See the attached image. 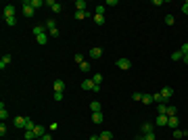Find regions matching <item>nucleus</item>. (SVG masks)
I'll return each instance as SVG.
<instances>
[{
	"label": "nucleus",
	"instance_id": "nucleus-42",
	"mask_svg": "<svg viewBox=\"0 0 188 140\" xmlns=\"http://www.w3.org/2000/svg\"><path fill=\"white\" fill-rule=\"evenodd\" d=\"M180 52H182V55H184V56L188 55V42H186V44H182V48H180Z\"/></svg>",
	"mask_w": 188,
	"mask_h": 140
},
{
	"label": "nucleus",
	"instance_id": "nucleus-35",
	"mask_svg": "<svg viewBox=\"0 0 188 140\" xmlns=\"http://www.w3.org/2000/svg\"><path fill=\"white\" fill-rule=\"evenodd\" d=\"M157 111H159V115H167V105H159Z\"/></svg>",
	"mask_w": 188,
	"mask_h": 140
},
{
	"label": "nucleus",
	"instance_id": "nucleus-38",
	"mask_svg": "<svg viewBox=\"0 0 188 140\" xmlns=\"http://www.w3.org/2000/svg\"><path fill=\"white\" fill-rule=\"evenodd\" d=\"M165 23H167V25H174V23H176L174 15H167V17H165Z\"/></svg>",
	"mask_w": 188,
	"mask_h": 140
},
{
	"label": "nucleus",
	"instance_id": "nucleus-34",
	"mask_svg": "<svg viewBox=\"0 0 188 140\" xmlns=\"http://www.w3.org/2000/svg\"><path fill=\"white\" fill-rule=\"evenodd\" d=\"M92 82L100 86V82H103V75H100V73H94V77H92Z\"/></svg>",
	"mask_w": 188,
	"mask_h": 140
},
{
	"label": "nucleus",
	"instance_id": "nucleus-18",
	"mask_svg": "<svg viewBox=\"0 0 188 140\" xmlns=\"http://www.w3.org/2000/svg\"><path fill=\"white\" fill-rule=\"evenodd\" d=\"M88 17H90L88 11H75V19H80V21H82V19H88Z\"/></svg>",
	"mask_w": 188,
	"mask_h": 140
},
{
	"label": "nucleus",
	"instance_id": "nucleus-47",
	"mask_svg": "<svg viewBox=\"0 0 188 140\" xmlns=\"http://www.w3.org/2000/svg\"><path fill=\"white\" fill-rule=\"evenodd\" d=\"M56 128H59V123H50L48 130H50V132H56Z\"/></svg>",
	"mask_w": 188,
	"mask_h": 140
},
{
	"label": "nucleus",
	"instance_id": "nucleus-50",
	"mask_svg": "<svg viewBox=\"0 0 188 140\" xmlns=\"http://www.w3.org/2000/svg\"><path fill=\"white\" fill-rule=\"evenodd\" d=\"M182 61H184V63H186V65H188V55H186V56H184V59H182Z\"/></svg>",
	"mask_w": 188,
	"mask_h": 140
},
{
	"label": "nucleus",
	"instance_id": "nucleus-11",
	"mask_svg": "<svg viewBox=\"0 0 188 140\" xmlns=\"http://www.w3.org/2000/svg\"><path fill=\"white\" fill-rule=\"evenodd\" d=\"M48 29H46V25H36L34 27V36L38 38V36H42V34H46Z\"/></svg>",
	"mask_w": 188,
	"mask_h": 140
},
{
	"label": "nucleus",
	"instance_id": "nucleus-2",
	"mask_svg": "<svg viewBox=\"0 0 188 140\" xmlns=\"http://www.w3.org/2000/svg\"><path fill=\"white\" fill-rule=\"evenodd\" d=\"M82 88H84V90H92V92H100V86L94 84L92 80H84V82H82Z\"/></svg>",
	"mask_w": 188,
	"mask_h": 140
},
{
	"label": "nucleus",
	"instance_id": "nucleus-29",
	"mask_svg": "<svg viewBox=\"0 0 188 140\" xmlns=\"http://www.w3.org/2000/svg\"><path fill=\"white\" fill-rule=\"evenodd\" d=\"M44 25H46V29H48V31H52V29H56V27H55V19H48V21L44 23Z\"/></svg>",
	"mask_w": 188,
	"mask_h": 140
},
{
	"label": "nucleus",
	"instance_id": "nucleus-1",
	"mask_svg": "<svg viewBox=\"0 0 188 140\" xmlns=\"http://www.w3.org/2000/svg\"><path fill=\"white\" fill-rule=\"evenodd\" d=\"M21 13H23V17H34V13H36V8L31 7V0H25L23 4H21Z\"/></svg>",
	"mask_w": 188,
	"mask_h": 140
},
{
	"label": "nucleus",
	"instance_id": "nucleus-14",
	"mask_svg": "<svg viewBox=\"0 0 188 140\" xmlns=\"http://www.w3.org/2000/svg\"><path fill=\"white\" fill-rule=\"evenodd\" d=\"M11 65V55H4L2 59H0V69H4V67H8Z\"/></svg>",
	"mask_w": 188,
	"mask_h": 140
},
{
	"label": "nucleus",
	"instance_id": "nucleus-13",
	"mask_svg": "<svg viewBox=\"0 0 188 140\" xmlns=\"http://www.w3.org/2000/svg\"><path fill=\"white\" fill-rule=\"evenodd\" d=\"M4 17H15V7L13 4H4Z\"/></svg>",
	"mask_w": 188,
	"mask_h": 140
},
{
	"label": "nucleus",
	"instance_id": "nucleus-21",
	"mask_svg": "<svg viewBox=\"0 0 188 140\" xmlns=\"http://www.w3.org/2000/svg\"><path fill=\"white\" fill-rule=\"evenodd\" d=\"M88 4H86V0H77L75 2V11H86Z\"/></svg>",
	"mask_w": 188,
	"mask_h": 140
},
{
	"label": "nucleus",
	"instance_id": "nucleus-10",
	"mask_svg": "<svg viewBox=\"0 0 188 140\" xmlns=\"http://www.w3.org/2000/svg\"><path fill=\"white\" fill-rule=\"evenodd\" d=\"M151 132H153V123H148V121H146V123L140 126V134H151Z\"/></svg>",
	"mask_w": 188,
	"mask_h": 140
},
{
	"label": "nucleus",
	"instance_id": "nucleus-45",
	"mask_svg": "<svg viewBox=\"0 0 188 140\" xmlns=\"http://www.w3.org/2000/svg\"><path fill=\"white\" fill-rule=\"evenodd\" d=\"M182 13H184V15H188V0L184 2V4H182Z\"/></svg>",
	"mask_w": 188,
	"mask_h": 140
},
{
	"label": "nucleus",
	"instance_id": "nucleus-46",
	"mask_svg": "<svg viewBox=\"0 0 188 140\" xmlns=\"http://www.w3.org/2000/svg\"><path fill=\"white\" fill-rule=\"evenodd\" d=\"M0 136H7V126H4V123L0 126Z\"/></svg>",
	"mask_w": 188,
	"mask_h": 140
},
{
	"label": "nucleus",
	"instance_id": "nucleus-4",
	"mask_svg": "<svg viewBox=\"0 0 188 140\" xmlns=\"http://www.w3.org/2000/svg\"><path fill=\"white\" fill-rule=\"evenodd\" d=\"M171 94H174V90H171L169 86H165V88H161V96H163V100H165V103H169V98H171Z\"/></svg>",
	"mask_w": 188,
	"mask_h": 140
},
{
	"label": "nucleus",
	"instance_id": "nucleus-49",
	"mask_svg": "<svg viewBox=\"0 0 188 140\" xmlns=\"http://www.w3.org/2000/svg\"><path fill=\"white\" fill-rule=\"evenodd\" d=\"M90 140H100V136H90Z\"/></svg>",
	"mask_w": 188,
	"mask_h": 140
},
{
	"label": "nucleus",
	"instance_id": "nucleus-23",
	"mask_svg": "<svg viewBox=\"0 0 188 140\" xmlns=\"http://www.w3.org/2000/svg\"><path fill=\"white\" fill-rule=\"evenodd\" d=\"M0 119H2V121H7L8 119V111L4 109V105H0Z\"/></svg>",
	"mask_w": 188,
	"mask_h": 140
},
{
	"label": "nucleus",
	"instance_id": "nucleus-32",
	"mask_svg": "<svg viewBox=\"0 0 188 140\" xmlns=\"http://www.w3.org/2000/svg\"><path fill=\"white\" fill-rule=\"evenodd\" d=\"M94 23H96V25H103L104 17H103V15H94Z\"/></svg>",
	"mask_w": 188,
	"mask_h": 140
},
{
	"label": "nucleus",
	"instance_id": "nucleus-30",
	"mask_svg": "<svg viewBox=\"0 0 188 140\" xmlns=\"http://www.w3.org/2000/svg\"><path fill=\"white\" fill-rule=\"evenodd\" d=\"M36 126H38V123H36L34 119H31V117H27V126H25V130H34Z\"/></svg>",
	"mask_w": 188,
	"mask_h": 140
},
{
	"label": "nucleus",
	"instance_id": "nucleus-28",
	"mask_svg": "<svg viewBox=\"0 0 188 140\" xmlns=\"http://www.w3.org/2000/svg\"><path fill=\"white\" fill-rule=\"evenodd\" d=\"M111 138H113V134L109 132V130H104V132L100 134V140H111Z\"/></svg>",
	"mask_w": 188,
	"mask_h": 140
},
{
	"label": "nucleus",
	"instance_id": "nucleus-37",
	"mask_svg": "<svg viewBox=\"0 0 188 140\" xmlns=\"http://www.w3.org/2000/svg\"><path fill=\"white\" fill-rule=\"evenodd\" d=\"M182 136H188V134L182 132V130H174V138H182Z\"/></svg>",
	"mask_w": 188,
	"mask_h": 140
},
{
	"label": "nucleus",
	"instance_id": "nucleus-41",
	"mask_svg": "<svg viewBox=\"0 0 188 140\" xmlns=\"http://www.w3.org/2000/svg\"><path fill=\"white\" fill-rule=\"evenodd\" d=\"M94 15H103L104 17V7H96L94 8Z\"/></svg>",
	"mask_w": 188,
	"mask_h": 140
},
{
	"label": "nucleus",
	"instance_id": "nucleus-26",
	"mask_svg": "<svg viewBox=\"0 0 188 140\" xmlns=\"http://www.w3.org/2000/svg\"><path fill=\"white\" fill-rule=\"evenodd\" d=\"M174 115H178V109H176V107H169V105H167V117H174Z\"/></svg>",
	"mask_w": 188,
	"mask_h": 140
},
{
	"label": "nucleus",
	"instance_id": "nucleus-3",
	"mask_svg": "<svg viewBox=\"0 0 188 140\" xmlns=\"http://www.w3.org/2000/svg\"><path fill=\"white\" fill-rule=\"evenodd\" d=\"M119 67V69H130V67H132V61H130V59H125V56H121V59H117V63H115Z\"/></svg>",
	"mask_w": 188,
	"mask_h": 140
},
{
	"label": "nucleus",
	"instance_id": "nucleus-15",
	"mask_svg": "<svg viewBox=\"0 0 188 140\" xmlns=\"http://www.w3.org/2000/svg\"><path fill=\"white\" fill-rule=\"evenodd\" d=\"M100 107H103V105H100L98 100H92V103H90V111L92 113H100Z\"/></svg>",
	"mask_w": 188,
	"mask_h": 140
},
{
	"label": "nucleus",
	"instance_id": "nucleus-40",
	"mask_svg": "<svg viewBox=\"0 0 188 140\" xmlns=\"http://www.w3.org/2000/svg\"><path fill=\"white\" fill-rule=\"evenodd\" d=\"M80 69H82V71H90V63H88V61H84V63L80 65Z\"/></svg>",
	"mask_w": 188,
	"mask_h": 140
},
{
	"label": "nucleus",
	"instance_id": "nucleus-24",
	"mask_svg": "<svg viewBox=\"0 0 188 140\" xmlns=\"http://www.w3.org/2000/svg\"><path fill=\"white\" fill-rule=\"evenodd\" d=\"M25 140H36V134H34V130H25Z\"/></svg>",
	"mask_w": 188,
	"mask_h": 140
},
{
	"label": "nucleus",
	"instance_id": "nucleus-16",
	"mask_svg": "<svg viewBox=\"0 0 188 140\" xmlns=\"http://www.w3.org/2000/svg\"><path fill=\"white\" fill-rule=\"evenodd\" d=\"M65 90V82L63 80H55V92H63Z\"/></svg>",
	"mask_w": 188,
	"mask_h": 140
},
{
	"label": "nucleus",
	"instance_id": "nucleus-9",
	"mask_svg": "<svg viewBox=\"0 0 188 140\" xmlns=\"http://www.w3.org/2000/svg\"><path fill=\"white\" fill-rule=\"evenodd\" d=\"M167 121H169V117H167V115H157L155 126H167Z\"/></svg>",
	"mask_w": 188,
	"mask_h": 140
},
{
	"label": "nucleus",
	"instance_id": "nucleus-43",
	"mask_svg": "<svg viewBox=\"0 0 188 140\" xmlns=\"http://www.w3.org/2000/svg\"><path fill=\"white\" fill-rule=\"evenodd\" d=\"M50 38H59V29H52V31H48Z\"/></svg>",
	"mask_w": 188,
	"mask_h": 140
},
{
	"label": "nucleus",
	"instance_id": "nucleus-19",
	"mask_svg": "<svg viewBox=\"0 0 188 140\" xmlns=\"http://www.w3.org/2000/svg\"><path fill=\"white\" fill-rule=\"evenodd\" d=\"M153 103H159V105H167L165 100H163V96H161V92H155V94H153Z\"/></svg>",
	"mask_w": 188,
	"mask_h": 140
},
{
	"label": "nucleus",
	"instance_id": "nucleus-36",
	"mask_svg": "<svg viewBox=\"0 0 188 140\" xmlns=\"http://www.w3.org/2000/svg\"><path fill=\"white\" fill-rule=\"evenodd\" d=\"M73 61H75L77 65H82V63H84V55H80V52H77V55L73 56Z\"/></svg>",
	"mask_w": 188,
	"mask_h": 140
},
{
	"label": "nucleus",
	"instance_id": "nucleus-39",
	"mask_svg": "<svg viewBox=\"0 0 188 140\" xmlns=\"http://www.w3.org/2000/svg\"><path fill=\"white\" fill-rule=\"evenodd\" d=\"M132 98L136 100V103H138V100L142 103V92H134V94H132Z\"/></svg>",
	"mask_w": 188,
	"mask_h": 140
},
{
	"label": "nucleus",
	"instance_id": "nucleus-31",
	"mask_svg": "<svg viewBox=\"0 0 188 140\" xmlns=\"http://www.w3.org/2000/svg\"><path fill=\"white\" fill-rule=\"evenodd\" d=\"M44 4H46V2H42V0H31V7H34L36 11H38L40 7H44Z\"/></svg>",
	"mask_w": 188,
	"mask_h": 140
},
{
	"label": "nucleus",
	"instance_id": "nucleus-25",
	"mask_svg": "<svg viewBox=\"0 0 188 140\" xmlns=\"http://www.w3.org/2000/svg\"><path fill=\"white\" fill-rule=\"evenodd\" d=\"M142 103L144 105H151L153 103V94H142Z\"/></svg>",
	"mask_w": 188,
	"mask_h": 140
},
{
	"label": "nucleus",
	"instance_id": "nucleus-27",
	"mask_svg": "<svg viewBox=\"0 0 188 140\" xmlns=\"http://www.w3.org/2000/svg\"><path fill=\"white\" fill-rule=\"evenodd\" d=\"M182 59H184V55H182L180 50H176L174 55H171V61H182Z\"/></svg>",
	"mask_w": 188,
	"mask_h": 140
},
{
	"label": "nucleus",
	"instance_id": "nucleus-20",
	"mask_svg": "<svg viewBox=\"0 0 188 140\" xmlns=\"http://www.w3.org/2000/svg\"><path fill=\"white\" fill-rule=\"evenodd\" d=\"M103 119H104L103 113H92V121L94 123H103Z\"/></svg>",
	"mask_w": 188,
	"mask_h": 140
},
{
	"label": "nucleus",
	"instance_id": "nucleus-5",
	"mask_svg": "<svg viewBox=\"0 0 188 140\" xmlns=\"http://www.w3.org/2000/svg\"><path fill=\"white\" fill-rule=\"evenodd\" d=\"M46 7H48L52 13H61V8H63L59 2H55V0H48V2H46Z\"/></svg>",
	"mask_w": 188,
	"mask_h": 140
},
{
	"label": "nucleus",
	"instance_id": "nucleus-12",
	"mask_svg": "<svg viewBox=\"0 0 188 140\" xmlns=\"http://www.w3.org/2000/svg\"><path fill=\"white\" fill-rule=\"evenodd\" d=\"M90 56H92V59H100V56H103V48H98V46H94V48L90 50Z\"/></svg>",
	"mask_w": 188,
	"mask_h": 140
},
{
	"label": "nucleus",
	"instance_id": "nucleus-33",
	"mask_svg": "<svg viewBox=\"0 0 188 140\" xmlns=\"http://www.w3.org/2000/svg\"><path fill=\"white\" fill-rule=\"evenodd\" d=\"M4 23L7 25H15L17 23V17H4Z\"/></svg>",
	"mask_w": 188,
	"mask_h": 140
},
{
	"label": "nucleus",
	"instance_id": "nucleus-8",
	"mask_svg": "<svg viewBox=\"0 0 188 140\" xmlns=\"http://www.w3.org/2000/svg\"><path fill=\"white\" fill-rule=\"evenodd\" d=\"M167 126L171 128V130H178V126H180V119H178V115H174V117H169V121H167Z\"/></svg>",
	"mask_w": 188,
	"mask_h": 140
},
{
	"label": "nucleus",
	"instance_id": "nucleus-44",
	"mask_svg": "<svg viewBox=\"0 0 188 140\" xmlns=\"http://www.w3.org/2000/svg\"><path fill=\"white\" fill-rule=\"evenodd\" d=\"M55 100H56V103L63 100V92H55Z\"/></svg>",
	"mask_w": 188,
	"mask_h": 140
},
{
	"label": "nucleus",
	"instance_id": "nucleus-22",
	"mask_svg": "<svg viewBox=\"0 0 188 140\" xmlns=\"http://www.w3.org/2000/svg\"><path fill=\"white\" fill-rule=\"evenodd\" d=\"M36 40H38V44H40V46H44V44L48 42V34H42V36H38Z\"/></svg>",
	"mask_w": 188,
	"mask_h": 140
},
{
	"label": "nucleus",
	"instance_id": "nucleus-6",
	"mask_svg": "<svg viewBox=\"0 0 188 140\" xmlns=\"http://www.w3.org/2000/svg\"><path fill=\"white\" fill-rule=\"evenodd\" d=\"M25 126H27V117H15V128L25 130Z\"/></svg>",
	"mask_w": 188,
	"mask_h": 140
},
{
	"label": "nucleus",
	"instance_id": "nucleus-17",
	"mask_svg": "<svg viewBox=\"0 0 188 140\" xmlns=\"http://www.w3.org/2000/svg\"><path fill=\"white\" fill-rule=\"evenodd\" d=\"M136 140H155V132H151V134H138Z\"/></svg>",
	"mask_w": 188,
	"mask_h": 140
},
{
	"label": "nucleus",
	"instance_id": "nucleus-48",
	"mask_svg": "<svg viewBox=\"0 0 188 140\" xmlns=\"http://www.w3.org/2000/svg\"><path fill=\"white\" fill-rule=\"evenodd\" d=\"M36 140H52V136H50V134H44L42 138H36Z\"/></svg>",
	"mask_w": 188,
	"mask_h": 140
},
{
	"label": "nucleus",
	"instance_id": "nucleus-7",
	"mask_svg": "<svg viewBox=\"0 0 188 140\" xmlns=\"http://www.w3.org/2000/svg\"><path fill=\"white\" fill-rule=\"evenodd\" d=\"M34 134H36V138H42L44 134H48V130H46L44 126H36L34 128Z\"/></svg>",
	"mask_w": 188,
	"mask_h": 140
}]
</instances>
